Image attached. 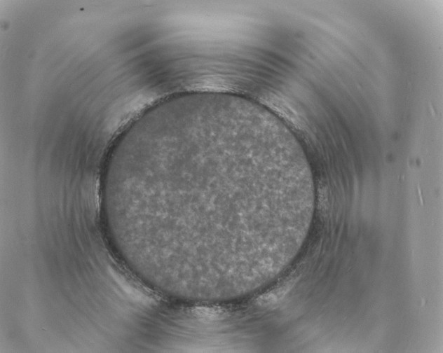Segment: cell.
I'll use <instances>...</instances> for the list:
<instances>
[{
    "instance_id": "7a4b0ae2",
    "label": "cell",
    "mask_w": 443,
    "mask_h": 353,
    "mask_svg": "<svg viewBox=\"0 0 443 353\" xmlns=\"http://www.w3.org/2000/svg\"><path fill=\"white\" fill-rule=\"evenodd\" d=\"M294 279V277L289 278L268 293L261 296L258 298V303L263 306H270L277 303L292 287Z\"/></svg>"
},
{
    "instance_id": "6da1fadb",
    "label": "cell",
    "mask_w": 443,
    "mask_h": 353,
    "mask_svg": "<svg viewBox=\"0 0 443 353\" xmlns=\"http://www.w3.org/2000/svg\"><path fill=\"white\" fill-rule=\"evenodd\" d=\"M122 178L146 249L170 263L206 204L214 248L212 205L244 230L250 200L273 172L269 147L253 134L224 123L179 121L137 141Z\"/></svg>"
}]
</instances>
